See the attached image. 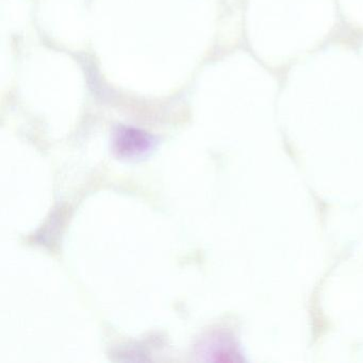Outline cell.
Listing matches in <instances>:
<instances>
[{
  "label": "cell",
  "instance_id": "cell-1",
  "mask_svg": "<svg viewBox=\"0 0 363 363\" xmlns=\"http://www.w3.org/2000/svg\"><path fill=\"white\" fill-rule=\"evenodd\" d=\"M154 148V138L141 129L121 126L114 131L112 150L118 158L137 160L147 156Z\"/></svg>",
  "mask_w": 363,
  "mask_h": 363
}]
</instances>
